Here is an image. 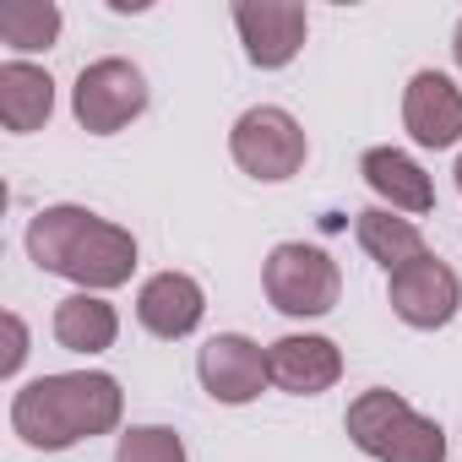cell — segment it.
<instances>
[{
    "mask_svg": "<svg viewBox=\"0 0 462 462\" xmlns=\"http://www.w3.org/2000/svg\"><path fill=\"white\" fill-rule=\"evenodd\" d=\"M451 60H457V71H462V23H457V33H451Z\"/></svg>",
    "mask_w": 462,
    "mask_h": 462,
    "instance_id": "cell-20",
    "label": "cell"
},
{
    "mask_svg": "<svg viewBox=\"0 0 462 462\" xmlns=\"http://www.w3.org/2000/svg\"><path fill=\"white\" fill-rule=\"evenodd\" d=\"M457 190H462V158H457Z\"/></svg>",
    "mask_w": 462,
    "mask_h": 462,
    "instance_id": "cell-21",
    "label": "cell"
},
{
    "mask_svg": "<svg viewBox=\"0 0 462 462\" xmlns=\"http://www.w3.org/2000/svg\"><path fill=\"white\" fill-rule=\"evenodd\" d=\"M147 109V77L142 66L120 60V55H104L93 66L77 71V88H71V115L88 136H115L125 131L131 120H142Z\"/></svg>",
    "mask_w": 462,
    "mask_h": 462,
    "instance_id": "cell-6",
    "label": "cell"
},
{
    "mask_svg": "<svg viewBox=\"0 0 462 462\" xmlns=\"http://www.w3.org/2000/svg\"><path fill=\"white\" fill-rule=\"evenodd\" d=\"M386 300H392V316H397L402 327H413V332H440V327H451L457 310H462V278L430 251V256H419V262H408V267H397V273L386 278Z\"/></svg>",
    "mask_w": 462,
    "mask_h": 462,
    "instance_id": "cell-7",
    "label": "cell"
},
{
    "mask_svg": "<svg viewBox=\"0 0 462 462\" xmlns=\"http://www.w3.org/2000/svg\"><path fill=\"white\" fill-rule=\"evenodd\" d=\"M359 174H365V185H370L392 212H402V217H424V212L435 207L430 174H424L402 147H370V152L359 158Z\"/></svg>",
    "mask_w": 462,
    "mask_h": 462,
    "instance_id": "cell-13",
    "label": "cell"
},
{
    "mask_svg": "<svg viewBox=\"0 0 462 462\" xmlns=\"http://www.w3.org/2000/svg\"><path fill=\"white\" fill-rule=\"evenodd\" d=\"M28 256L39 273L71 278L82 294H109L136 273V235L77 201L39 207L28 223Z\"/></svg>",
    "mask_w": 462,
    "mask_h": 462,
    "instance_id": "cell-1",
    "label": "cell"
},
{
    "mask_svg": "<svg viewBox=\"0 0 462 462\" xmlns=\"http://www.w3.org/2000/svg\"><path fill=\"white\" fill-rule=\"evenodd\" d=\"M60 39V6L55 0H6L0 6V44L17 55H39L55 50Z\"/></svg>",
    "mask_w": 462,
    "mask_h": 462,
    "instance_id": "cell-17",
    "label": "cell"
},
{
    "mask_svg": "<svg viewBox=\"0 0 462 462\" xmlns=\"http://www.w3.org/2000/svg\"><path fill=\"white\" fill-rule=\"evenodd\" d=\"M354 235H359L365 256L386 267V278H392L397 267H408V262L430 256V245H424V228H419L413 217L392 212V207H365V212L354 217Z\"/></svg>",
    "mask_w": 462,
    "mask_h": 462,
    "instance_id": "cell-15",
    "label": "cell"
},
{
    "mask_svg": "<svg viewBox=\"0 0 462 462\" xmlns=\"http://www.w3.org/2000/svg\"><path fill=\"white\" fill-rule=\"evenodd\" d=\"M115 462H190V457L169 424H131V430H120Z\"/></svg>",
    "mask_w": 462,
    "mask_h": 462,
    "instance_id": "cell-18",
    "label": "cell"
},
{
    "mask_svg": "<svg viewBox=\"0 0 462 462\" xmlns=\"http://www.w3.org/2000/svg\"><path fill=\"white\" fill-rule=\"evenodd\" d=\"M402 131L430 152L457 147L462 142V88L446 71H413L402 88Z\"/></svg>",
    "mask_w": 462,
    "mask_h": 462,
    "instance_id": "cell-10",
    "label": "cell"
},
{
    "mask_svg": "<svg viewBox=\"0 0 462 462\" xmlns=\"http://www.w3.org/2000/svg\"><path fill=\"white\" fill-rule=\"evenodd\" d=\"M228 158H235L251 180H262V185H283V180H294L305 169L310 136H305V125L289 109L256 104V109H245L235 120V131H228Z\"/></svg>",
    "mask_w": 462,
    "mask_h": 462,
    "instance_id": "cell-5",
    "label": "cell"
},
{
    "mask_svg": "<svg viewBox=\"0 0 462 462\" xmlns=\"http://www.w3.org/2000/svg\"><path fill=\"white\" fill-rule=\"evenodd\" d=\"M235 28L245 44V60L262 71H283L310 33V12L300 0H235Z\"/></svg>",
    "mask_w": 462,
    "mask_h": 462,
    "instance_id": "cell-9",
    "label": "cell"
},
{
    "mask_svg": "<svg viewBox=\"0 0 462 462\" xmlns=\"http://www.w3.org/2000/svg\"><path fill=\"white\" fill-rule=\"evenodd\" d=\"M125 419V392L109 370H60L17 386L12 430L33 451H66L93 435H115Z\"/></svg>",
    "mask_w": 462,
    "mask_h": 462,
    "instance_id": "cell-2",
    "label": "cell"
},
{
    "mask_svg": "<svg viewBox=\"0 0 462 462\" xmlns=\"http://www.w3.org/2000/svg\"><path fill=\"white\" fill-rule=\"evenodd\" d=\"M23 359H28V327L17 310H6V359H0V375H17Z\"/></svg>",
    "mask_w": 462,
    "mask_h": 462,
    "instance_id": "cell-19",
    "label": "cell"
},
{
    "mask_svg": "<svg viewBox=\"0 0 462 462\" xmlns=\"http://www.w3.org/2000/svg\"><path fill=\"white\" fill-rule=\"evenodd\" d=\"M196 375H201V392L212 402H223V408H245V402H256L273 386L267 348L256 337H245V332H217V337H207L201 354H196Z\"/></svg>",
    "mask_w": 462,
    "mask_h": 462,
    "instance_id": "cell-8",
    "label": "cell"
},
{
    "mask_svg": "<svg viewBox=\"0 0 462 462\" xmlns=\"http://www.w3.org/2000/svg\"><path fill=\"white\" fill-rule=\"evenodd\" d=\"M348 440L375 462H446V430L424 419L402 392L370 386L348 402Z\"/></svg>",
    "mask_w": 462,
    "mask_h": 462,
    "instance_id": "cell-3",
    "label": "cell"
},
{
    "mask_svg": "<svg viewBox=\"0 0 462 462\" xmlns=\"http://www.w3.org/2000/svg\"><path fill=\"white\" fill-rule=\"evenodd\" d=\"M262 289H267L273 310H283L294 321H316V316H327L343 300V273H337V262L321 245L283 240L262 262Z\"/></svg>",
    "mask_w": 462,
    "mask_h": 462,
    "instance_id": "cell-4",
    "label": "cell"
},
{
    "mask_svg": "<svg viewBox=\"0 0 462 462\" xmlns=\"http://www.w3.org/2000/svg\"><path fill=\"white\" fill-rule=\"evenodd\" d=\"M50 332H55V343L60 348H71V354H104V348H115V337H120V316H115V305L104 300V294H66L60 305H55V321H50Z\"/></svg>",
    "mask_w": 462,
    "mask_h": 462,
    "instance_id": "cell-16",
    "label": "cell"
},
{
    "mask_svg": "<svg viewBox=\"0 0 462 462\" xmlns=\"http://www.w3.org/2000/svg\"><path fill=\"white\" fill-rule=\"evenodd\" d=\"M201 316H207V289L190 278V273H152L142 289H136V321L152 332V337H163V343H174V337H190L196 327H201Z\"/></svg>",
    "mask_w": 462,
    "mask_h": 462,
    "instance_id": "cell-12",
    "label": "cell"
},
{
    "mask_svg": "<svg viewBox=\"0 0 462 462\" xmlns=\"http://www.w3.org/2000/svg\"><path fill=\"white\" fill-rule=\"evenodd\" d=\"M50 115H55V77L44 66H28V60L0 66V125L12 136H28V131H44Z\"/></svg>",
    "mask_w": 462,
    "mask_h": 462,
    "instance_id": "cell-14",
    "label": "cell"
},
{
    "mask_svg": "<svg viewBox=\"0 0 462 462\" xmlns=\"http://www.w3.org/2000/svg\"><path fill=\"white\" fill-rule=\"evenodd\" d=\"M267 375L289 397H321L343 381V348L316 332H289L267 348Z\"/></svg>",
    "mask_w": 462,
    "mask_h": 462,
    "instance_id": "cell-11",
    "label": "cell"
}]
</instances>
